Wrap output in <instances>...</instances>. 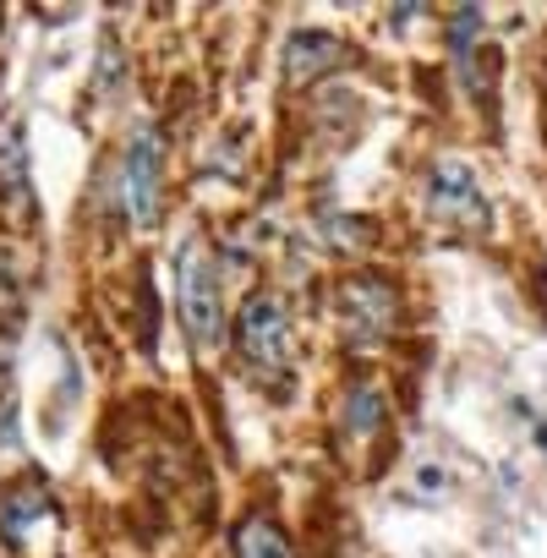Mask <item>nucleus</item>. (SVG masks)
Masks as SVG:
<instances>
[{
  "label": "nucleus",
  "mask_w": 547,
  "mask_h": 558,
  "mask_svg": "<svg viewBox=\"0 0 547 558\" xmlns=\"http://www.w3.org/2000/svg\"><path fill=\"white\" fill-rule=\"evenodd\" d=\"M235 558H296V547L268 514H246L235 525Z\"/></svg>",
  "instance_id": "nucleus-10"
},
{
  "label": "nucleus",
  "mask_w": 547,
  "mask_h": 558,
  "mask_svg": "<svg viewBox=\"0 0 547 558\" xmlns=\"http://www.w3.org/2000/svg\"><path fill=\"white\" fill-rule=\"evenodd\" d=\"M0 542L23 558H56L61 547V509L45 493V482H12L0 487Z\"/></svg>",
  "instance_id": "nucleus-2"
},
{
  "label": "nucleus",
  "mask_w": 547,
  "mask_h": 558,
  "mask_svg": "<svg viewBox=\"0 0 547 558\" xmlns=\"http://www.w3.org/2000/svg\"><path fill=\"white\" fill-rule=\"evenodd\" d=\"M175 313L192 345L214 351L224 340V296H219V263L203 235H186L175 252Z\"/></svg>",
  "instance_id": "nucleus-1"
},
{
  "label": "nucleus",
  "mask_w": 547,
  "mask_h": 558,
  "mask_svg": "<svg viewBox=\"0 0 547 558\" xmlns=\"http://www.w3.org/2000/svg\"><path fill=\"white\" fill-rule=\"evenodd\" d=\"M384 422H389V405L373 384H351L345 389V405H340V438L351 444H373L384 438Z\"/></svg>",
  "instance_id": "nucleus-9"
},
{
  "label": "nucleus",
  "mask_w": 547,
  "mask_h": 558,
  "mask_svg": "<svg viewBox=\"0 0 547 558\" xmlns=\"http://www.w3.org/2000/svg\"><path fill=\"white\" fill-rule=\"evenodd\" d=\"M427 208H433V219H443L454 230H471V235H482L493 225L487 192L476 186V175H471L465 159H438L427 170Z\"/></svg>",
  "instance_id": "nucleus-5"
},
{
  "label": "nucleus",
  "mask_w": 547,
  "mask_h": 558,
  "mask_svg": "<svg viewBox=\"0 0 547 558\" xmlns=\"http://www.w3.org/2000/svg\"><path fill=\"white\" fill-rule=\"evenodd\" d=\"M159 181H165V143L154 126H137L121 159V214L126 225H159Z\"/></svg>",
  "instance_id": "nucleus-4"
},
{
  "label": "nucleus",
  "mask_w": 547,
  "mask_h": 558,
  "mask_svg": "<svg viewBox=\"0 0 547 558\" xmlns=\"http://www.w3.org/2000/svg\"><path fill=\"white\" fill-rule=\"evenodd\" d=\"M340 324L345 345H378L394 329V286L384 274H351L340 286Z\"/></svg>",
  "instance_id": "nucleus-6"
},
{
  "label": "nucleus",
  "mask_w": 547,
  "mask_h": 558,
  "mask_svg": "<svg viewBox=\"0 0 547 558\" xmlns=\"http://www.w3.org/2000/svg\"><path fill=\"white\" fill-rule=\"evenodd\" d=\"M235 351L257 378H285L291 367V318L274 291H252L235 313Z\"/></svg>",
  "instance_id": "nucleus-3"
},
{
  "label": "nucleus",
  "mask_w": 547,
  "mask_h": 558,
  "mask_svg": "<svg viewBox=\"0 0 547 558\" xmlns=\"http://www.w3.org/2000/svg\"><path fill=\"white\" fill-rule=\"evenodd\" d=\"M0 203L17 219H34V165H28V132L17 116H0Z\"/></svg>",
  "instance_id": "nucleus-7"
},
{
  "label": "nucleus",
  "mask_w": 547,
  "mask_h": 558,
  "mask_svg": "<svg viewBox=\"0 0 547 558\" xmlns=\"http://www.w3.org/2000/svg\"><path fill=\"white\" fill-rule=\"evenodd\" d=\"M345 61V45L335 39V34H324V28H302V34H291V45H285V77L291 83H313V77H324L329 66H340Z\"/></svg>",
  "instance_id": "nucleus-8"
}]
</instances>
